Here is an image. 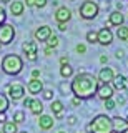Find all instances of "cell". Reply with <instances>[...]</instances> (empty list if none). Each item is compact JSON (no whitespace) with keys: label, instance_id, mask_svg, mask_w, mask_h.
Here are the masks:
<instances>
[{"label":"cell","instance_id":"1","mask_svg":"<svg viewBox=\"0 0 128 133\" xmlns=\"http://www.w3.org/2000/svg\"><path fill=\"white\" fill-rule=\"evenodd\" d=\"M98 88V80L97 75L90 72H80L73 77V80L70 82V90H72L73 97L80 100H88L97 93Z\"/></svg>","mask_w":128,"mask_h":133},{"label":"cell","instance_id":"2","mask_svg":"<svg viewBox=\"0 0 128 133\" xmlns=\"http://www.w3.org/2000/svg\"><path fill=\"white\" fill-rule=\"evenodd\" d=\"M0 66H2L3 73L10 75V77H17L23 70V58L20 55H15V53H9L2 58Z\"/></svg>","mask_w":128,"mask_h":133},{"label":"cell","instance_id":"3","mask_svg":"<svg viewBox=\"0 0 128 133\" xmlns=\"http://www.w3.org/2000/svg\"><path fill=\"white\" fill-rule=\"evenodd\" d=\"M86 131L88 133H113L111 118L106 116L105 113H100V115L93 116V120L86 125Z\"/></svg>","mask_w":128,"mask_h":133},{"label":"cell","instance_id":"4","mask_svg":"<svg viewBox=\"0 0 128 133\" xmlns=\"http://www.w3.org/2000/svg\"><path fill=\"white\" fill-rule=\"evenodd\" d=\"M78 12H80V17L83 20H93L97 18L98 12H100V5L97 2H93V0H85L78 8Z\"/></svg>","mask_w":128,"mask_h":133},{"label":"cell","instance_id":"5","mask_svg":"<svg viewBox=\"0 0 128 133\" xmlns=\"http://www.w3.org/2000/svg\"><path fill=\"white\" fill-rule=\"evenodd\" d=\"M7 95L12 102H20V100L25 98V87L20 82H12L7 85Z\"/></svg>","mask_w":128,"mask_h":133},{"label":"cell","instance_id":"6","mask_svg":"<svg viewBox=\"0 0 128 133\" xmlns=\"http://www.w3.org/2000/svg\"><path fill=\"white\" fill-rule=\"evenodd\" d=\"M15 38V27L10 23H2L0 25V43L2 45H10Z\"/></svg>","mask_w":128,"mask_h":133},{"label":"cell","instance_id":"7","mask_svg":"<svg viewBox=\"0 0 128 133\" xmlns=\"http://www.w3.org/2000/svg\"><path fill=\"white\" fill-rule=\"evenodd\" d=\"M22 50H23V55H25V58L28 62L38 60V45H37V42H23Z\"/></svg>","mask_w":128,"mask_h":133},{"label":"cell","instance_id":"8","mask_svg":"<svg viewBox=\"0 0 128 133\" xmlns=\"http://www.w3.org/2000/svg\"><path fill=\"white\" fill-rule=\"evenodd\" d=\"M113 87H111V83H98V88H97V97L102 98V100H108V98H113Z\"/></svg>","mask_w":128,"mask_h":133},{"label":"cell","instance_id":"9","mask_svg":"<svg viewBox=\"0 0 128 133\" xmlns=\"http://www.w3.org/2000/svg\"><path fill=\"white\" fill-rule=\"evenodd\" d=\"M125 23V15L122 14V10H113L111 14L108 15V22H106L105 27L110 28V27H120V25Z\"/></svg>","mask_w":128,"mask_h":133},{"label":"cell","instance_id":"10","mask_svg":"<svg viewBox=\"0 0 128 133\" xmlns=\"http://www.w3.org/2000/svg\"><path fill=\"white\" fill-rule=\"evenodd\" d=\"M113 78H115V70L110 68V66H103V68H100V72H98V75H97L98 83H111Z\"/></svg>","mask_w":128,"mask_h":133},{"label":"cell","instance_id":"11","mask_svg":"<svg viewBox=\"0 0 128 133\" xmlns=\"http://www.w3.org/2000/svg\"><path fill=\"white\" fill-rule=\"evenodd\" d=\"M53 33L50 25H40L38 28L33 32V37H35V42H47V38Z\"/></svg>","mask_w":128,"mask_h":133},{"label":"cell","instance_id":"12","mask_svg":"<svg viewBox=\"0 0 128 133\" xmlns=\"http://www.w3.org/2000/svg\"><path fill=\"white\" fill-rule=\"evenodd\" d=\"M111 127H113V133H128V122L120 115L111 118Z\"/></svg>","mask_w":128,"mask_h":133},{"label":"cell","instance_id":"13","mask_svg":"<svg viewBox=\"0 0 128 133\" xmlns=\"http://www.w3.org/2000/svg\"><path fill=\"white\" fill-rule=\"evenodd\" d=\"M53 17H55L57 23H67L72 18V10L68 7H58L55 10V14H53Z\"/></svg>","mask_w":128,"mask_h":133},{"label":"cell","instance_id":"14","mask_svg":"<svg viewBox=\"0 0 128 133\" xmlns=\"http://www.w3.org/2000/svg\"><path fill=\"white\" fill-rule=\"evenodd\" d=\"M111 42H113V33H111L110 28H100L98 30V40H97V43H100L103 45V47H106V45H110Z\"/></svg>","mask_w":128,"mask_h":133},{"label":"cell","instance_id":"15","mask_svg":"<svg viewBox=\"0 0 128 133\" xmlns=\"http://www.w3.org/2000/svg\"><path fill=\"white\" fill-rule=\"evenodd\" d=\"M53 125H55V120H53L52 115L42 113V115L38 116V128H40V130L48 131V130H52V128H53Z\"/></svg>","mask_w":128,"mask_h":133},{"label":"cell","instance_id":"16","mask_svg":"<svg viewBox=\"0 0 128 133\" xmlns=\"http://www.w3.org/2000/svg\"><path fill=\"white\" fill-rule=\"evenodd\" d=\"M50 110H52V113H53V116H55L57 120H62V118H63L65 105H63V102H62V100H52Z\"/></svg>","mask_w":128,"mask_h":133},{"label":"cell","instance_id":"17","mask_svg":"<svg viewBox=\"0 0 128 133\" xmlns=\"http://www.w3.org/2000/svg\"><path fill=\"white\" fill-rule=\"evenodd\" d=\"M111 87H113V90H128V77L125 75H115L113 82H111Z\"/></svg>","mask_w":128,"mask_h":133},{"label":"cell","instance_id":"18","mask_svg":"<svg viewBox=\"0 0 128 133\" xmlns=\"http://www.w3.org/2000/svg\"><path fill=\"white\" fill-rule=\"evenodd\" d=\"M27 90H28V93L30 95H38V93H42V90H43V82L40 80H33V78H30L27 83Z\"/></svg>","mask_w":128,"mask_h":133},{"label":"cell","instance_id":"19","mask_svg":"<svg viewBox=\"0 0 128 133\" xmlns=\"http://www.w3.org/2000/svg\"><path fill=\"white\" fill-rule=\"evenodd\" d=\"M23 10H25V5H23V2H18V0H14V2H10V14H12V15L20 17V15H23Z\"/></svg>","mask_w":128,"mask_h":133},{"label":"cell","instance_id":"20","mask_svg":"<svg viewBox=\"0 0 128 133\" xmlns=\"http://www.w3.org/2000/svg\"><path fill=\"white\" fill-rule=\"evenodd\" d=\"M30 111H32L33 115H37V116L42 115V113H43V103H42V100H38V98H33V100H32Z\"/></svg>","mask_w":128,"mask_h":133},{"label":"cell","instance_id":"21","mask_svg":"<svg viewBox=\"0 0 128 133\" xmlns=\"http://www.w3.org/2000/svg\"><path fill=\"white\" fill-rule=\"evenodd\" d=\"M2 133H18V125L7 120V122L2 125Z\"/></svg>","mask_w":128,"mask_h":133},{"label":"cell","instance_id":"22","mask_svg":"<svg viewBox=\"0 0 128 133\" xmlns=\"http://www.w3.org/2000/svg\"><path fill=\"white\" fill-rule=\"evenodd\" d=\"M117 37L122 42H128V25H120V27H117Z\"/></svg>","mask_w":128,"mask_h":133},{"label":"cell","instance_id":"23","mask_svg":"<svg viewBox=\"0 0 128 133\" xmlns=\"http://www.w3.org/2000/svg\"><path fill=\"white\" fill-rule=\"evenodd\" d=\"M9 107H10V100H9V97H7L5 93H0V113H7Z\"/></svg>","mask_w":128,"mask_h":133},{"label":"cell","instance_id":"24","mask_svg":"<svg viewBox=\"0 0 128 133\" xmlns=\"http://www.w3.org/2000/svg\"><path fill=\"white\" fill-rule=\"evenodd\" d=\"M47 47H52V48H58V45H60V38H58V35L57 33H52L50 37L47 38Z\"/></svg>","mask_w":128,"mask_h":133},{"label":"cell","instance_id":"25","mask_svg":"<svg viewBox=\"0 0 128 133\" xmlns=\"http://www.w3.org/2000/svg\"><path fill=\"white\" fill-rule=\"evenodd\" d=\"M60 75L63 78H70V77H73V68L70 66V63L68 65H62L60 66Z\"/></svg>","mask_w":128,"mask_h":133},{"label":"cell","instance_id":"26","mask_svg":"<svg viewBox=\"0 0 128 133\" xmlns=\"http://www.w3.org/2000/svg\"><path fill=\"white\" fill-rule=\"evenodd\" d=\"M12 122H14V123H17V125L23 123V122H25V113H23L22 110L15 111V113H14V120H12Z\"/></svg>","mask_w":128,"mask_h":133},{"label":"cell","instance_id":"27","mask_svg":"<svg viewBox=\"0 0 128 133\" xmlns=\"http://www.w3.org/2000/svg\"><path fill=\"white\" fill-rule=\"evenodd\" d=\"M85 38H86V42H88V43H97V40H98V32H95V30L86 32Z\"/></svg>","mask_w":128,"mask_h":133},{"label":"cell","instance_id":"28","mask_svg":"<svg viewBox=\"0 0 128 133\" xmlns=\"http://www.w3.org/2000/svg\"><path fill=\"white\" fill-rule=\"evenodd\" d=\"M103 103H105V108H106V110H115V108H117V102H115L113 98L103 100Z\"/></svg>","mask_w":128,"mask_h":133},{"label":"cell","instance_id":"29","mask_svg":"<svg viewBox=\"0 0 128 133\" xmlns=\"http://www.w3.org/2000/svg\"><path fill=\"white\" fill-rule=\"evenodd\" d=\"M40 75H42V72H40V68H33L30 72V78H33V80H38Z\"/></svg>","mask_w":128,"mask_h":133},{"label":"cell","instance_id":"30","mask_svg":"<svg viewBox=\"0 0 128 133\" xmlns=\"http://www.w3.org/2000/svg\"><path fill=\"white\" fill-rule=\"evenodd\" d=\"M42 95H43V98L45 100H53V91L52 90H42Z\"/></svg>","mask_w":128,"mask_h":133},{"label":"cell","instance_id":"31","mask_svg":"<svg viewBox=\"0 0 128 133\" xmlns=\"http://www.w3.org/2000/svg\"><path fill=\"white\" fill-rule=\"evenodd\" d=\"M47 3H48V0H33V7L37 8H43Z\"/></svg>","mask_w":128,"mask_h":133},{"label":"cell","instance_id":"32","mask_svg":"<svg viewBox=\"0 0 128 133\" xmlns=\"http://www.w3.org/2000/svg\"><path fill=\"white\" fill-rule=\"evenodd\" d=\"M5 20H7V12H5V8L0 5V25L5 23Z\"/></svg>","mask_w":128,"mask_h":133},{"label":"cell","instance_id":"33","mask_svg":"<svg viewBox=\"0 0 128 133\" xmlns=\"http://www.w3.org/2000/svg\"><path fill=\"white\" fill-rule=\"evenodd\" d=\"M75 50H77V53H80V55H83V53L86 52V45H85V43H78L77 47H75Z\"/></svg>","mask_w":128,"mask_h":133},{"label":"cell","instance_id":"34","mask_svg":"<svg viewBox=\"0 0 128 133\" xmlns=\"http://www.w3.org/2000/svg\"><path fill=\"white\" fill-rule=\"evenodd\" d=\"M55 52H57V48H52V47H45V50H43V53H45L47 57L55 55Z\"/></svg>","mask_w":128,"mask_h":133},{"label":"cell","instance_id":"35","mask_svg":"<svg viewBox=\"0 0 128 133\" xmlns=\"http://www.w3.org/2000/svg\"><path fill=\"white\" fill-rule=\"evenodd\" d=\"M68 63H70V58H68L67 55L60 57V66H62V65H68Z\"/></svg>","mask_w":128,"mask_h":133},{"label":"cell","instance_id":"36","mask_svg":"<svg viewBox=\"0 0 128 133\" xmlns=\"http://www.w3.org/2000/svg\"><path fill=\"white\" fill-rule=\"evenodd\" d=\"M32 97H27V98H23V107L25 108H30V105H32Z\"/></svg>","mask_w":128,"mask_h":133},{"label":"cell","instance_id":"37","mask_svg":"<svg viewBox=\"0 0 128 133\" xmlns=\"http://www.w3.org/2000/svg\"><path fill=\"white\" fill-rule=\"evenodd\" d=\"M67 122H68V125H75L77 123V116L75 115H70L68 118H67Z\"/></svg>","mask_w":128,"mask_h":133},{"label":"cell","instance_id":"38","mask_svg":"<svg viewBox=\"0 0 128 133\" xmlns=\"http://www.w3.org/2000/svg\"><path fill=\"white\" fill-rule=\"evenodd\" d=\"M80 103H82V100H80V98H77V97H73V98H72V105H73V107H80Z\"/></svg>","mask_w":128,"mask_h":133},{"label":"cell","instance_id":"39","mask_svg":"<svg viewBox=\"0 0 128 133\" xmlns=\"http://www.w3.org/2000/svg\"><path fill=\"white\" fill-rule=\"evenodd\" d=\"M58 30L60 32H67V23H58Z\"/></svg>","mask_w":128,"mask_h":133},{"label":"cell","instance_id":"40","mask_svg":"<svg viewBox=\"0 0 128 133\" xmlns=\"http://www.w3.org/2000/svg\"><path fill=\"white\" fill-rule=\"evenodd\" d=\"M100 63H103V65L108 63V57H106V55H102V57H100Z\"/></svg>","mask_w":128,"mask_h":133},{"label":"cell","instance_id":"41","mask_svg":"<svg viewBox=\"0 0 128 133\" xmlns=\"http://www.w3.org/2000/svg\"><path fill=\"white\" fill-rule=\"evenodd\" d=\"M5 122H7V115H5V113H0V123L3 125Z\"/></svg>","mask_w":128,"mask_h":133},{"label":"cell","instance_id":"42","mask_svg":"<svg viewBox=\"0 0 128 133\" xmlns=\"http://www.w3.org/2000/svg\"><path fill=\"white\" fill-rule=\"evenodd\" d=\"M125 57V52L123 50H117V58H123Z\"/></svg>","mask_w":128,"mask_h":133},{"label":"cell","instance_id":"43","mask_svg":"<svg viewBox=\"0 0 128 133\" xmlns=\"http://www.w3.org/2000/svg\"><path fill=\"white\" fill-rule=\"evenodd\" d=\"M23 5H25V7H33V0H25Z\"/></svg>","mask_w":128,"mask_h":133},{"label":"cell","instance_id":"44","mask_svg":"<svg viewBox=\"0 0 128 133\" xmlns=\"http://www.w3.org/2000/svg\"><path fill=\"white\" fill-rule=\"evenodd\" d=\"M115 102H117V103H120V105H123V103H125V98H123V97H118L117 100H115Z\"/></svg>","mask_w":128,"mask_h":133},{"label":"cell","instance_id":"45","mask_svg":"<svg viewBox=\"0 0 128 133\" xmlns=\"http://www.w3.org/2000/svg\"><path fill=\"white\" fill-rule=\"evenodd\" d=\"M0 2H2V3H10L12 0H0Z\"/></svg>","mask_w":128,"mask_h":133},{"label":"cell","instance_id":"46","mask_svg":"<svg viewBox=\"0 0 128 133\" xmlns=\"http://www.w3.org/2000/svg\"><path fill=\"white\" fill-rule=\"evenodd\" d=\"M18 133H28V131H18Z\"/></svg>","mask_w":128,"mask_h":133},{"label":"cell","instance_id":"47","mask_svg":"<svg viewBox=\"0 0 128 133\" xmlns=\"http://www.w3.org/2000/svg\"><path fill=\"white\" fill-rule=\"evenodd\" d=\"M2 47H3V45H2V43H0V48H2Z\"/></svg>","mask_w":128,"mask_h":133},{"label":"cell","instance_id":"48","mask_svg":"<svg viewBox=\"0 0 128 133\" xmlns=\"http://www.w3.org/2000/svg\"><path fill=\"white\" fill-rule=\"evenodd\" d=\"M125 120H126V122H128V116H126V118H125Z\"/></svg>","mask_w":128,"mask_h":133},{"label":"cell","instance_id":"49","mask_svg":"<svg viewBox=\"0 0 128 133\" xmlns=\"http://www.w3.org/2000/svg\"><path fill=\"white\" fill-rule=\"evenodd\" d=\"M58 133H65V131H58Z\"/></svg>","mask_w":128,"mask_h":133},{"label":"cell","instance_id":"50","mask_svg":"<svg viewBox=\"0 0 128 133\" xmlns=\"http://www.w3.org/2000/svg\"><path fill=\"white\" fill-rule=\"evenodd\" d=\"M0 133H2V131H0Z\"/></svg>","mask_w":128,"mask_h":133}]
</instances>
